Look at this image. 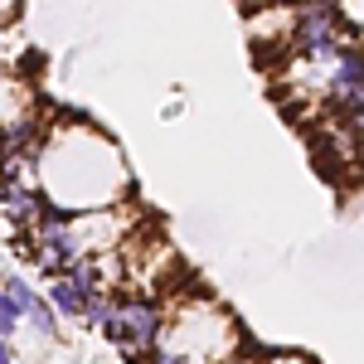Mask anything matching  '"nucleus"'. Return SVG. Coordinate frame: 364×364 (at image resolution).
Segmentation results:
<instances>
[{"mask_svg": "<svg viewBox=\"0 0 364 364\" xmlns=\"http://www.w3.org/2000/svg\"><path fill=\"white\" fill-rule=\"evenodd\" d=\"M29 127H34V87L25 73L0 68V146L20 141Z\"/></svg>", "mask_w": 364, "mask_h": 364, "instance_id": "3", "label": "nucleus"}, {"mask_svg": "<svg viewBox=\"0 0 364 364\" xmlns=\"http://www.w3.org/2000/svg\"><path fill=\"white\" fill-rule=\"evenodd\" d=\"M20 321H25V316H20V306H15V296H10V291H0V336L10 340L15 331H20Z\"/></svg>", "mask_w": 364, "mask_h": 364, "instance_id": "5", "label": "nucleus"}, {"mask_svg": "<svg viewBox=\"0 0 364 364\" xmlns=\"http://www.w3.org/2000/svg\"><path fill=\"white\" fill-rule=\"evenodd\" d=\"M248 364H316V360L301 355V350H257V345H252Z\"/></svg>", "mask_w": 364, "mask_h": 364, "instance_id": "4", "label": "nucleus"}, {"mask_svg": "<svg viewBox=\"0 0 364 364\" xmlns=\"http://www.w3.org/2000/svg\"><path fill=\"white\" fill-rule=\"evenodd\" d=\"M29 180L49 214L78 219L132 204V166L97 122L54 117L29 151Z\"/></svg>", "mask_w": 364, "mask_h": 364, "instance_id": "1", "label": "nucleus"}, {"mask_svg": "<svg viewBox=\"0 0 364 364\" xmlns=\"http://www.w3.org/2000/svg\"><path fill=\"white\" fill-rule=\"evenodd\" d=\"M15 15H20V0H0V29L15 25Z\"/></svg>", "mask_w": 364, "mask_h": 364, "instance_id": "6", "label": "nucleus"}, {"mask_svg": "<svg viewBox=\"0 0 364 364\" xmlns=\"http://www.w3.org/2000/svg\"><path fill=\"white\" fill-rule=\"evenodd\" d=\"M252 340L238 326V316L214 296H170L156 350L146 364H224L243 355Z\"/></svg>", "mask_w": 364, "mask_h": 364, "instance_id": "2", "label": "nucleus"}]
</instances>
